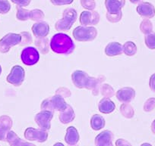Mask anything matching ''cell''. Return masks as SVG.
<instances>
[{
    "label": "cell",
    "mask_w": 155,
    "mask_h": 146,
    "mask_svg": "<svg viewBox=\"0 0 155 146\" xmlns=\"http://www.w3.org/2000/svg\"><path fill=\"white\" fill-rule=\"evenodd\" d=\"M113 134L110 130H104L98 134L95 138L96 146H113Z\"/></svg>",
    "instance_id": "obj_13"
},
{
    "label": "cell",
    "mask_w": 155,
    "mask_h": 146,
    "mask_svg": "<svg viewBox=\"0 0 155 146\" xmlns=\"http://www.w3.org/2000/svg\"><path fill=\"white\" fill-rule=\"evenodd\" d=\"M140 146H152V145L150 144V143L146 142V143H143V144H141Z\"/></svg>",
    "instance_id": "obj_47"
},
{
    "label": "cell",
    "mask_w": 155,
    "mask_h": 146,
    "mask_svg": "<svg viewBox=\"0 0 155 146\" xmlns=\"http://www.w3.org/2000/svg\"><path fill=\"white\" fill-rule=\"evenodd\" d=\"M88 79V74L83 71H75L71 74V80L74 86L78 89L86 88Z\"/></svg>",
    "instance_id": "obj_12"
},
{
    "label": "cell",
    "mask_w": 155,
    "mask_h": 146,
    "mask_svg": "<svg viewBox=\"0 0 155 146\" xmlns=\"http://www.w3.org/2000/svg\"><path fill=\"white\" fill-rule=\"evenodd\" d=\"M137 12L144 18L150 19L155 16V8L151 3L147 2H141L136 8Z\"/></svg>",
    "instance_id": "obj_10"
},
{
    "label": "cell",
    "mask_w": 155,
    "mask_h": 146,
    "mask_svg": "<svg viewBox=\"0 0 155 146\" xmlns=\"http://www.w3.org/2000/svg\"><path fill=\"white\" fill-rule=\"evenodd\" d=\"M105 120L102 116L99 114H94L91 119V126L95 131L101 130L105 126Z\"/></svg>",
    "instance_id": "obj_22"
},
{
    "label": "cell",
    "mask_w": 155,
    "mask_h": 146,
    "mask_svg": "<svg viewBox=\"0 0 155 146\" xmlns=\"http://www.w3.org/2000/svg\"><path fill=\"white\" fill-rule=\"evenodd\" d=\"M155 108V98H150L144 104L143 109L146 112H150Z\"/></svg>",
    "instance_id": "obj_35"
},
{
    "label": "cell",
    "mask_w": 155,
    "mask_h": 146,
    "mask_svg": "<svg viewBox=\"0 0 155 146\" xmlns=\"http://www.w3.org/2000/svg\"><path fill=\"white\" fill-rule=\"evenodd\" d=\"M13 122L11 117L7 115H2L0 117V127L6 131L11 130Z\"/></svg>",
    "instance_id": "obj_28"
},
{
    "label": "cell",
    "mask_w": 155,
    "mask_h": 146,
    "mask_svg": "<svg viewBox=\"0 0 155 146\" xmlns=\"http://www.w3.org/2000/svg\"><path fill=\"white\" fill-rule=\"evenodd\" d=\"M1 74H2V67L0 65V75H1Z\"/></svg>",
    "instance_id": "obj_49"
},
{
    "label": "cell",
    "mask_w": 155,
    "mask_h": 146,
    "mask_svg": "<svg viewBox=\"0 0 155 146\" xmlns=\"http://www.w3.org/2000/svg\"><path fill=\"white\" fill-rule=\"evenodd\" d=\"M126 0H105L107 8V18L111 23H117L123 17L122 8L124 7Z\"/></svg>",
    "instance_id": "obj_2"
},
{
    "label": "cell",
    "mask_w": 155,
    "mask_h": 146,
    "mask_svg": "<svg viewBox=\"0 0 155 146\" xmlns=\"http://www.w3.org/2000/svg\"><path fill=\"white\" fill-rule=\"evenodd\" d=\"M32 32L37 38H45L50 33V26L45 21L37 22L32 26Z\"/></svg>",
    "instance_id": "obj_15"
},
{
    "label": "cell",
    "mask_w": 155,
    "mask_h": 146,
    "mask_svg": "<svg viewBox=\"0 0 155 146\" xmlns=\"http://www.w3.org/2000/svg\"><path fill=\"white\" fill-rule=\"evenodd\" d=\"M56 94L61 95V96H62L63 98H68V97L71 96V92H70V90L65 87L59 88V89L56 91Z\"/></svg>",
    "instance_id": "obj_38"
},
{
    "label": "cell",
    "mask_w": 155,
    "mask_h": 146,
    "mask_svg": "<svg viewBox=\"0 0 155 146\" xmlns=\"http://www.w3.org/2000/svg\"><path fill=\"white\" fill-rule=\"evenodd\" d=\"M116 146H132V144L123 138H119L116 141Z\"/></svg>",
    "instance_id": "obj_41"
},
{
    "label": "cell",
    "mask_w": 155,
    "mask_h": 146,
    "mask_svg": "<svg viewBox=\"0 0 155 146\" xmlns=\"http://www.w3.org/2000/svg\"><path fill=\"white\" fill-rule=\"evenodd\" d=\"M21 59L23 64L27 66H32L36 65L40 60V54L38 50L31 46L25 48L21 52Z\"/></svg>",
    "instance_id": "obj_5"
},
{
    "label": "cell",
    "mask_w": 155,
    "mask_h": 146,
    "mask_svg": "<svg viewBox=\"0 0 155 146\" xmlns=\"http://www.w3.org/2000/svg\"><path fill=\"white\" fill-rule=\"evenodd\" d=\"M37 49L38 50L41 54L46 55L50 51V43H49L48 38H37L34 42Z\"/></svg>",
    "instance_id": "obj_21"
},
{
    "label": "cell",
    "mask_w": 155,
    "mask_h": 146,
    "mask_svg": "<svg viewBox=\"0 0 155 146\" xmlns=\"http://www.w3.org/2000/svg\"><path fill=\"white\" fill-rule=\"evenodd\" d=\"M140 30L145 35L153 32V24L149 19L144 18L140 24Z\"/></svg>",
    "instance_id": "obj_30"
},
{
    "label": "cell",
    "mask_w": 155,
    "mask_h": 146,
    "mask_svg": "<svg viewBox=\"0 0 155 146\" xmlns=\"http://www.w3.org/2000/svg\"><path fill=\"white\" fill-rule=\"evenodd\" d=\"M44 18V13L41 9H33L30 11V19L34 21L40 22L43 21Z\"/></svg>",
    "instance_id": "obj_31"
},
{
    "label": "cell",
    "mask_w": 155,
    "mask_h": 146,
    "mask_svg": "<svg viewBox=\"0 0 155 146\" xmlns=\"http://www.w3.org/2000/svg\"><path fill=\"white\" fill-rule=\"evenodd\" d=\"M62 17L67 19L71 23L74 24L77 20V11L74 8H68L65 9L62 13Z\"/></svg>",
    "instance_id": "obj_27"
},
{
    "label": "cell",
    "mask_w": 155,
    "mask_h": 146,
    "mask_svg": "<svg viewBox=\"0 0 155 146\" xmlns=\"http://www.w3.org/2000/svg\"><path fill=\"white\" fill-rule=\"evenodd\" d=\"M53 146H65V145H64V144H62V143L57 142V143H56V144H55Z\"/></svg>",
    "instance_id": "obj_48"
},
{
    "label": "cell",
    "mask_w": 155,
    "mask_h": 146,
    "mask_svg": "<svg viewBox=\"0 0 155 146\" xmlns=\"http://www.w3.org/2000/svg\"><path fill=\"white\" fill-rule=\"evenodd\" d=\"M133 4H139L140 2H141L143 0H129Z\"/></svg>",
    "instance_id": "obj_46"
},
{
    "label": "cell",
    "mask_w": 155,
    "mask_h": 146,
    "mask_svg": "<svg viewBox=\"0 0 155 146\" xmlns=\"http://www.w3.org/2000/svg\"><path fill=\"white\" fill-rule=\"evenodd\" d=\"M11 9V4L8 0H0V14H7Z\"/></svg>",
    "instance_id": "obj_36"
},
{
    "label": "cell",
    "mask_w": 155,
    "mask_h": 146,
    "mask_svg": "<svg viewBox=\"0 0 155 146\" xmlns=\"http://www.w3.org/2000/svg\"><path fill=\"white\" fill-rule=\"evenodd\" d=\"M50 101L54 111H60L61 112V111H64L67 108V105H68L63 97L57 95V94L53 95V97H50Z\"/></svg>",
    "instance_id": "obj_18"
},
{
    "label": "cell",
    "mask_w": 155,
    "mask_h": 146,
    "mask_svg": "<svg viewBox=\"0 0 155 146\" xmlns=\"http://www.w3.org/2000/svg\"><path fill=\"white\" fill-rule=\"evenodd\" d=\"M74 117H75V114H74V110L68 105H67V108L64 111H61L59 116V121L63 124H68L72 122Z\"/></svg>",
    "instance_id": "obj_20"
},
{
    "label": "cell",
    "mask_w": 155,
    "mask_h": 146,
    "mask_svg": "<svg viewBox=\"0 0 155 146\" xmlns=\"http://www.w3.org/2000/svg\"><path fill=\"white\" fill-rule=\"evenodd\" d=\"M52 4L56 6H60V5H70L74 2V0H50Z\"/></svg>",
    "instance_id": "obj_39"
},
{
    "label": "cell",
    "mask_w": 155,
    "mask_h": 146,
    "mask_svg": "<svg viewBox=\"0 0 155 146\" xmlns=\"http://www.w3.org/2000/svg\"><path fill=\"white\" fill-rule=\"evenodd\" d=\"M6 141H8L10 146H20L23 142V140L21 139L14 131L9 130L7 133Z\"/></svg>",
    "instance_id": "obj_24"
},
{
    "label": "cell",
    "mask_w": 155,
    "mask_h": 146,
    "mask_svg": "<svg viewBox=\"0 0 155 146\" xmlns=\"http://www.w3.org/2000/svg\"><path fill=\"white\" fill-rule=\"evenodd\" d=\"M69 146H71V145H69ZM72 146H77V145H72Z\"/></svg>",
    "instance_id": "obj_50"
},
{
    "label": "cell",
    "mask_w": 155,
    "mask_h": 146,
    "mask_svg": "<svg viewBox=\"0 0 155 146\" xmlns=\"http://www.w3.org/2000/svg\"><path fill=\"white\" fill-rule=\"evenodd\" d=\"M21 36L20 33H8L0 40V52L7 53L12 47L20 45Z\"/></svg>",
    "instance_id": "obj_4"
},
{
    "label": "cell",
    "mask_w": 155,
    "mask_h": 146,
    "mask_svg": "<svg viewBox=\"0 0 155 146\" xmlns=\"http://www.w3.org/2000/svg\"><path fill=\"white\" fill-rule=\"evenodd\" d=\"M116 96L122 103H129L135 97V89L131 87H124L116 92Z\"/></svg>",
    "instance_id": "obj_11"
},
{
    "label": "cell",
    "mask_w": 155,
    "mask_h": 146,
    "mask_svg": "<svg viewBox=\"0 0 155 146\" xmlns=\"http://www.w3.org/2000/svg\"><path fill=\"white\" fill-rule=\"evenodd\" d=\"M106 78L104 76H99L97 77H89L88 81H87V84L86 86L85 89L91 90L92 94L94 95H97L99 94L100 90H101V87L102 86V83L105 81Z\"/></svg>",
    "instance_id": "obj_14"
},
{
    "label": "cell",
    "mask_w": 155,
    "mask_h": 146,
    "mask_svg": "<svg viewBox=\"0 0 155 146\" xmlns=\"http://www.w3.org/2000/svg\"><path fill=\"white\" fill-rule=\"evenodd\" d=\"M116 108V105L110 98H105L101 99L98 105V109L102 114H110Z\"/></svg>",
    "instance_id": "obj_17"
},
{
    "label": "cell",
    "mask_w": 155,
    "mask_h": 146,
    "mask_svg": "<svg viewBox=\"0 0 155 146\" xmlns=\"http://www.w3.org/2000/svg\"><path fill=\"white\" fill-rule=\"evenodd\" d=\"M73 37L78 42L93 41L97 36V30L94 27L78 26L73 30Z\"/></svg>",
    "instance_id": "obj_3"
},
{
    "label": "cell",
    "mask_w": 155,
    "mask_h": 146,
    "mask_svg": "<svg viewBox=\"0 0 155 146\" xmlns=\"http://www.w3.org/2000/svg\"><path fill=\"white\" fill-rule=\"evenodd\" d=\"M20 35L21 36V41L20 46H25L32 43V36L30 33L26 32V31H22V32L20 33Z\"/></svg>",
    "instance_id": "obj_34"
},
{
    "label": "cell",
    "mask_w": 155,
    "mask_h": 146,
    "mask_svg": "<svg viewBox=\"0 0 155 146\" xmlns=\"http://www.w3.org/2000/svg\"><path fill=\"white\" fill-rule=\"evenodd\" d=\"M144 43L146 46L150 49H155V33L151 32L147 34L144 38Z\"/></svg>",
    "instance_id": "obj_33"
},
{
    "label": "cell",
    "mask_w": 155,
    "mask_h": 146,
    "mask_svg": "<svg viewBox=\"0 0 155 146\" xmlns=\"http://www.w3.org/2000/svg\"><path fill=\"white\" fill-rule=\"evenodd\" d=\"M101 93L105 98H111L114 95V89L110 85L103 84L101 87Z\"/></svg>",
    "instance_id": "obj_32"
},
{
    "label": "cell",
    "mask_w": 155,
    "mask_h": 146,
    "mask_svg": "<svg viewBox=\"0 0 155 146\" xmlns=\"http://www.w3.org/2000/svg\"><path fill=\"white\" fill-rule=\"evenodd\" d=\"M72 25L73 24L71 21L62 17L56 21V24H55V28L57 31H65L66 32L71 29Z\"/></svg>",
    "instance_id": "obj_23"
},
{
    "label": "cell",
    "mask_w": 155,
    "mask_h": 146,
    "mask_svg": "<svg viewBox=\"0 0 155 146\" xmlns=\"http://www.w3.org/2000/svg\"><path fill=\"white\" fill-rule=\"evenodd\" d=\"M123 52L127 56H133L137 52V46L133 42H126L123 46Z\"/></svg>",
    "instance_id": "obj_26"
},
{
    "label": "cell",
    "mask_w": 155,
    "mask_h": 146,
    "mask_svg": "<svg viewBox=\"0 0 155 146\" xmlns=\"http://www.w3.org/2000/svg\"><path fill=\"white\" fill-rule=\"evenodd\" d=\"M81 5L87 11H93L96 7V2L94 0H81Z\"/></svg>",
    "instance_id": "obj_37"
},
{
    "label": "cell",
    "mask_w": 155,
    "mask_h": 146,
    "mask_svg": "<svg viewBox=\"0 0 155 146\" xmlns=\"http://www.w3.org/2000/svg\"><path fill=\"white\" fill-rule=\"evenodd\" d=\"M79 133L74 126H69L66 129L65 135V141L68 145H75L79 141Z\"/></svg>",
    "instance_id": "obj_16"
},
{
    "label": "cell",
    "mask_w": 155,
    "mask_h": 146,
    "mask_svg": "<svg viewBox=\"0 0 155 146\" xmlns=\"http://www.w3.org/2000/svg\"><path fill=\"white\" fill-rule=\"evenodd\" d=\"M105 53L110 57L120 56L123 53V46L117 42L109 43L105 48Z\"/></svg>",
    "instance_id": "obj_19"
},
{
    "label": "cell",
    "mask_w": 155,
    "mask_h": 146,
    "mask_svg": "<svg viewBox=\"0 0 155 146\" xmlns=\"http://www.w3.org/2000/svg\"><path fill=\"white\" fill-rule=\"evenodd\" d=\"M80 23L82 26L96 25L100 21L99 13L95 11H84L80 14Z\"/></svg>",
    "instance_id": "obj_9"
},
{
    "label": "cell",
    "mask_w": 155,
    "mask_h": 146,
    "mask_svg": "<svg viewBox=\"0 0 155 146\" xmlns=\"http://www.w3.org/2000/svg\"><path fill=\"white\" fill-rule=\"evenodd\" d=\"M25 138L29 141H36L40 143L45 142L48 138V132L44 129L28 127L25 131Z\"/></svg>",
    "instance_id": "obj_8"
},
{
    "label": "cell",
    "mask_w": 155,
    "mask_h": 146,
    "mask_svg": "<svg viewBox=\"0 0 155 146\" xmlns=\"http://www.w3.org/2000/svg\"><path fill=\"white\" fill-rule=\"evenodd\" d=\"M20 146H36L35 144H32V143L31 142H28V141H23V142L21 144Z\"/></svg>",
    "instance_id": "obj_44"
},
{
    "label": "cell",
    "mask_w": 155,
    "mask_h": 146,
    "mask_svg": "<svg viewBox=\"0 0 155 146\" xmlns=\"http://www.w3.org/2000/svg\"><path fill=\"white\" fill-rule=\"evenodd\" d=\"M120 111L122 115L127 119L132 118L134 117V114H135L134 108L129 103L122 104V105L120 106Z\"/></svg>",
    "instance_id": "obj_25"
},
{
    "label": "cell",
    "mask_w": 155,
    "mask_h": 146,
    "mask_svg": "<svg viewBox=\"0 0 155 146\" xmlns=\"http://www.w3.org/2000/svg\"><path fill=\"white\" fill-rule=\"evenodd\" d=\"M50 46L53 52L63 56L71 54L75 49V45L71 37L62 33L55 34L52 37Z\"/></svg>",
    "instance_id": "obj_1"
},
{
    "label": "cell",
    "mask_w": 155,
    "mask_h": 146,
    "mask_svg": "<svg viewBox=\"0 0 155 146\" xmlns=\"http://www.w3.org/2000/svg\"><path fill=\"white\" fill-rule=\"evenodd\" d=\"M149 87L152 92H155V73L150 76L149 80Z\"/></svg>",
    "instance_id": "obj_42"
},
{
    "label": "cell",
    "mask_w": 155,
    "mask_h": 146,
    "mask_svg": "<svg viewBox=\"0 0 155 146\" xmlns=\"http://www.w3.org/2000/svg\"><path fill=\"white\" fill-rule=\"evenodd\" d=\"M11 1L13 3L15 4L17 6L26 7L28 5H29L31 0H11Z\"/></svg>",
    "instance_id": "obj_40"
},
{
    "label": "cell",
    "mask_w": 155,
    "mask_h": 146,
    "mask_svg": "<svg viewBox=\"0 0 155 146\" xmlns=\"http://www.w3.org/2000/svg\"><path fill=\"white\" fill-rule=\"evenodd\" d=\"M53 114H54L51 111L42 110L41 112L37 114L34 117V120L40 129L48 131L51 128V120L53 117Z\"/></svg>",
    "instance_id": "obj_7"
},
{
    "label": "cell",
    "mask_w": 155,
    "mask_h": 146,
    "mask_svg": "<svg viewBox=\"0 0 155 146\" xmlns=\"http://www.w3.org/2000/svg\"><path fill=\"white\" fill-rule=\"evenodd\" d=\"M16 10H17L16 17L18 20L21 21H25L30 19V11H31L20 6L16 7Z\"/></svg>",
    "instance_id": "obj_29"
},
{
    "label": "cell",
    "mask_w": 155,
    "mask_h": 146,
    "mask_svg": "<svg viewBox=\"0 0 155 146\" xmlns=\"http://www.w3.org/2000/svg\"><path fill=\"white\" fill-rule=\"evenodd\" d=\"M8 131L5 130V129H2L0 127V141H6V137H7V133H8Z\"/></svg>",
    "instance_id": "obj_43"
},
{
    "label": "cell",
    "mask_w": 155,
    "mask_h": 146,
    "mask_svg": "<svg viewBox=\"0 0 155 146\" xmlns=\"http://www.w3.org/2000/svg\"><path fill=\"white\" fill-rule=\"evenodd\" d=\"M150 128H151L152 132H153V134H155V119L153 120V121L152 122L151 126H150Z\"/></svg>",
    "instance_id": "obj_45"
},
{
    "label": "cell",
    "mask_w": 155,
    "mask_h": 146,
    "mask_svg": "<svg viewBox=\"0 0 155 146\" xmlns=\"http://www.w3.org/2000/svg\"><path fill=\"white\" fill-rule=\"evenodd\" d=\"M25 78V71L20 65H15L11 69L10 74L7 76L6 80L14 86H20Z\"/></svg>",
    "instance_id": "obj_6"
}]
</instances>
